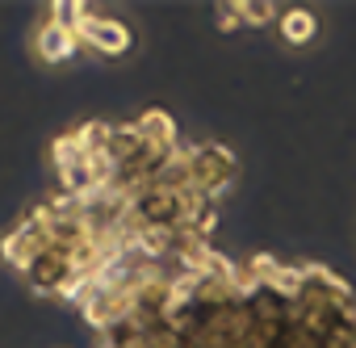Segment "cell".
I'll list each match as a JSON object with an SVG mask.
<instances>
[{
    "label": "cell",
    "instance_id": "cell-2",
    "mask_svg": "<svg viewBox=\"0 0 356 348\" xmlns=\"http://www.w3.org/2000/svg\"><path fill=\"white\" fill-rule=\"evenodd\" d=\"M134 130L143 134V143H151L159 151H172L176 147V122H172L168 109H143L138 122H134Z\"/></svg>",
    "mask_w": 356,
    "mask_h": 348
},
{
    "label": "cell",
    "instance_id": "cell-6",
    "mask_svg": "<svg viewBox=\"0 0 356 348\" xmlns=\"http://www.w3.org/2000/svg\"><path fill=\"white\" fill-rule=\"evenodd\" d=\"M218 9H222V13H218V26H222V30L243 26V22H239V13H235V5H218Z\"/></svg>",
    "mask_w": 356,
    "mask_h": 348
},
{
    "label": "cell",
    "instance_id": "cell-5",
    "mask_svg": "<svg viewBox=\"0 0 356 348\" xmlns=\"http://www.w3.org/2000/svg\"><path fill=\"white\" fill-rule=\"evenodd\" d=\"M235 13H239V22H243V26H256V30H264V26H273V17H277V5H264V0H239V5H235Z\"/></svg>",
    "mask_w": 356,
    "mask_h": 348
},
{
    "label": "cell",
    "instance_id": "cell-3",
    "mask_svg": "<svg viewBox=\"0 0 356 348\" xmlns=\"http://www.w3.org/2000/svg\"><path fill=\"white\" fill-rule=\"evenodd\" d=\"M314 34H318V22H314L310 9H285V17H281V38H285L289 47H306Z\"/></svg>",
    "mask_w": 356,
    "mask_h": 348
},
{
    "label": "cell",
    "instance_id": "cell-1",
    "mask_svg": "<svg viewBox=\"0 0 356 348\" xmlns=\"http://www.w3.org/2000/svg\"><path fill=\"white\" fill-rule=\"evenodd\" d=\"M34 47H38V55L47 59V63H63V59H72L76 55V30L72 26H63L59 17H47L42 22V30H38V38H34Z\"/></svg>",
    "mask_w": 356,
    "mask_h": 348
},
{
    "label": "cell",
    "instance_id": "cell-4",
    "mask_svg": "<svg viewBox=\"0 0 356 348\" xmlns=\"http://www.w3.org/2000/svg\"><path fill=\"white\" fill-rule=\"evenodd\" d=\"M80 159H84V151H80V143H76V130H72V134H59V139L51 143V164H55L59 177L76 172V168H80Z\"/></svg>",
    "mask_w": 356,
    "mask_h": 348
}]
</instances>
